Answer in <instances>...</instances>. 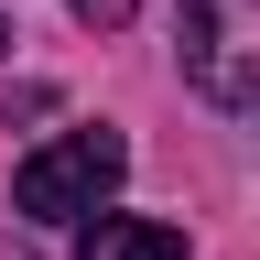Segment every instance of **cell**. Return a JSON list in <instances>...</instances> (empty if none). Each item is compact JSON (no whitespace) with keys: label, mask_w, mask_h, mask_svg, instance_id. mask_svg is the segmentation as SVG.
<instances>
[{"label":"cell","mask_w":260,"mask_h":260,"mask_svg":"<svg viewBox=\"0 0 260 260\" xmlns=\"http://www.w3.org/2000/svg\"><path fill=\"white\" fill-rule=\"evenodd\" d=\"M65 11H76V22H98V32H119V22H130V0H65Z\"/></svg>","instance_id":"4"},{"label":"cell","mask_w":260,"mask_h":260,"mask_svg":"<svg viewBox=\"0 0 260 260\" xmlns=\"http://www.w3.org/2000/svg\"><path fill=\"white\" fill-rule=\"evenodd\" d=\"M174 44H184V87L195 98H217V109L260 98V0H184Z\"/></svg>","instance_id":"1"},{"label":"cell","mask_w":260,"mask_h":260,"mask_svg":"<svg viewBox=\"0 0 260 260\" xmlns=\"http://www.w3.org/2000/svg\"><path fill=\"white\" fill-rule=\"evenodd\" d=\"M87 260H184V239L152 228V217H98L87 228Z\"/></svg>","instance_id":"3"},{"label":"cell","mask_w":260,"mask_h":260,"mask_svg":"<svg viewBox=\"0 0 260 260\" xmlns=\"http://www.w3.org/2000/svg\"><path fill=\"white\" fill-rule=\"evenodd\" d=\"M0 44H11V22H0Z\"/></svg>","instance_id":"5"},{"label":"cell","mask_w":260,"mask_h":260,"mask_svg":"<svg viewBox=\"0 0 260 260\" xmlns=\"http://www.w3.org/2000/svg\"><path fill=\"white\" fill-rule=\"evenodd\" d=\"M119 162H130L119 130H65V141H44V152L11 174V206H22V217H87L98 195L119 184Z\"/></svg>","instance_id":"2"}]
</instances>
